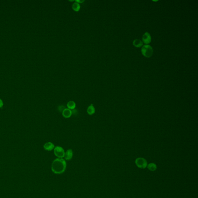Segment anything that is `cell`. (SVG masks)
<instances>
[{"label": "cell", "instance_id": "cell-1", "mask_svg": "<svg viewBox=\"0 0 198 198\" xmlns=\"http://www.w3.org/2000/svg\"><path fill=\"white\" fill-rule=\"evenodd\" d=\"M66 163L64 159L62 158H57L52 163V171L57 174L62 173L66 170Z\"/></svg>", "mask_w": 198, "mask_h": 198}, {"label": "cell", "instance_id": "cell-2", "mask_svg": "<svg viewBox=\"0 0 198 198\" xmlns=\"http://www.w3.org/2000/svg\"><path fill=\"white\" fill-rule=\"evenodd\" d=\"M153 49L152 46L148 45H145L142 46L141 49L142 54L146 57L149 58L153 54Z\"/></svg>", "mask_w": 198, "mask_h": 198}, {"label": "cell", "instance_id": "cell-3", "mask_svg": "<svg viewBox=\"0 0 198 198\" xmlns=\"http://www.w3.org/2000/svg\"><path fill=\"white\" fill-rule=\"evenodd\" d=\"M54 150V153L56 156L59 158H62L64 157V150L62 147L59 146L55 147Z\"/></svg>", "mask_w": 198, "mask_h": 198}, {"label": "cell", "instance_id": "cell-4", "mask_svg": "<svg viewBox=\"0 0 198 198\" xmlns=\"http://www.w3.org/2000/svg\"><path fill=\"white\" fill-rule=\"evenodd\" d=\"M135 164L137 166L141 169H144L147 166V162L144 158L139 157L135 160Z\"/></svg>", "mask_w": 198, "mask_h": 198}, {"label": "cell", "instance_id": "cell-5", "mask_svg": "<svg viewBox=\"0 0 198 198\" xmlns=\"http://www.w3.org/2000/svg\"><path fill=\"white\" fill-rule=\"evenodd\" d=\"M142 41L144 43L148 44L150 43L151 41V37L150 34L148 32H145L143 35Z\"/></svg>", "mask_w": 198, "mask_h": 198}, {"label": "cell", "instance_id": "cell-6", "mask_svg": "<svg viewBox=\"0 0 198 198\" xmlns=\"http://www.w3.org/2000/svg\"><path fill=\"white\" fill-rule=\"evenodd\" d=\"M43 147L46 151H51L54 149L55 146L53 143L48 142L44 145Z\"/></svg>", "mask_w": 198, "mask_h": 198}, {"label": "cell", "instance_id": "cell-7", "mask_svg": "<svg viewBox=\"0 0 198 198\" xmlns=\"http://www.w3.org/2000/svg\"><path fill=\"white\" fill-rule=\"evenodd\" d=\"M62 114L65 118H69L72 115V111L69 108H66L62 112Z\"/></svg>", "mask_w": 198, "mask_h": 198}, {"label": "cell", "instance_id": "cell-8", "mask_svg": "<svg viewBox=\"0 0 198 198\" xmlns=\"http://www.w3.org/2000/svg\"><path fill=\"white\" fill-rule=\"evenodd\" d=\"M73 156L72 150L71 149H68L65 153V159L66 160H70L72 159Z\"/></svg>", "mask_w": 198, "mask_h": 198}, {"label": "cell", "instance_id": "cell-9", "mask_svg": "<svg viewBox=\"0 0 198 198\" xmlns=\"http://www.w3.org/2000/svg\"><path fill=\"white\" fill-rule=\"evenodd\" d=\"M87 113L89 115H93L95 112V108L93 104H91V105L88 106L87 110Z\"/></svg>", "mask_w": 198, "mask_h": 198}, {"label": "cell", "instance_id": "cell-10", "mask_svg": "<svg viewBox=\"0 0 198 198\" xmlns=\"http://www.w3.org/2000/svg\"><path fill=\"white\" fill-rule=\"evenodd\" d=\"M67 108L70 109L71 110H72L75 108V107H76V104L74 101H69L67 103Z\"/></svg>", "mask_w": 198, "mask_h": 198}, {"label": "cell", "instance_id": "cell-11", "mask_svg": "<svg viewBox=\"0 0 198 198\" xmlns=\"http://www.w3.org/2000/svg\"><path fill=\"white\" fill-rule=\"evenodd\" d=\"M133 44L136 47H141L143 45V42L141 40L139 39H135L134 40Z\"/></svg>", "mask_w": 198, "mask_h": 198}, {"label": "cell", "instance_id": "cell-12", "mask_svg": "<svg viewBox=\"0 0 198 198\" xmlns=\"http://www.w3.org/2000/svg\"><path fill=\"white\" fill-rule=\"evenodd\" d=\"M147 168L149 170L151 171H155L157 169L156 165L153 163L149 164L147 166Z\"/></svg>", "mask_w": 198, "mask_h": 198}, {"label": "cell", "instance_id": "cell-13", "mask_svg": "<svg viewBox=\"0 0 198 198\" xmlns=\"http://www.w3.org/2000/svg\"><path fill=\"white\" fill-rule=\"evenodd\" d=\"M72 7L74 10L76 11H77L80 8V5L78 4V3H74L73 4Z\"/></svg>", "mask_w": 198, "mask_h": 198}, {"label": "cell", "instance_id": "cell-14", "mask_svg": "<svg viewBox=\"0 0 198 198\" xmlns=\"http://www.w3.org/2000/svg\"><path fill=\"white\" fill-rule=\"evenodd\" d=\"M65 108H66L65 107V106H64L60 105L58 106V111H59V112H62L63 110H64Z\"/></svg>", "mask_w": 198, "mask_h": 198}, {"label": "cell", "instance_id": "cell-15", "mask_svg": "<svg viewBox=\"0 0 198 198\" xmlns=\"http://www.w3.org/2000/svg\"><path fill=\"white\" fill-rule=\"evenodd\" d=\"M71 111H72V114H76L78 113L77 110H75V109L71 110Z\"/></svg>", "mask_w": 198, "mask_h": 198}, {"label": "cell", "instance_id": "cell-16", "mask_svg": "<svg viewBox=\"0 0 198 198\" xmlns=\"http://www.w3.org/2000/svg\"><path fill=\"white\" fill-rule=\"evenodd\" d=\"M3 105V103L1 99H0V108L2 107Z\"/></svg>", "mask_w": 198, "mask_h": 198}]
</instances>
